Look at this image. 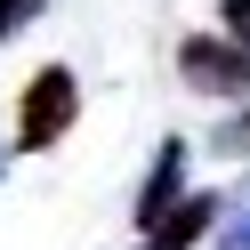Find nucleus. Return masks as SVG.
Here are the masks:
<instances>
[{"label": "nucleus", "instance_id": "1", "mask_svg": "<svg viewBox=\"0 0 250 250\" xmlns=\"http://www.w3.org/2000/svg\"><path fill=\"white\" fill-rule=\"evenodd\" d=\"M73 121H81V81H73V65H41L33 81H24V105H17V153H49Z\"/></svg>", "mask_w": 250, "mask_h": 250}, {"label": "nucleus", "instance_id": "2", "mask_svg": "<svg viewBox=\"0 0 250 250\" xmlns=\"http://www.w3.org/2000/svg\"><path fill=\"white\" fill-rule=\"evenodd\" d=\"M178 81L194 97H242L250 89V49H234L226 33H186L178 41Z\"/></svg>", "mask_w": 250, "mask_h": 250}, {"label": "nucleus", "instance_id": "3", "mask_svg": "<svg viewBox=\"0 0 250 250\" xmlns=\"http://www.w3.org/2000/svg\"><path fill=\"white\" fill-rule=\"evenodd\" d=\"M218 210H226L218 194H178V202H169V210L146 226V242H137V250H194L202 234L218 226Z\"/></svg>", "mask_w": 250, "mask_h": 250}, {"label": "nucleus", "instance_id": "4", "mask_svg": "<svg viewBox=\"0 0 250 250\" xmlns=\"http://www.w3.org/2000/svg\"><path fill=\"white\" fill-rule=\"evenodd\" d=\"M178 194H186V146H178V137H162V153H153V178L137 186V210H129V226L146 234V226H153V218H162Z\"/></svg>", "mask_w": 250, "mask_h": 250}, {"label": "nucleus", "instance_id": "5", "mask_svg": "<svg viewBox=\"0 0 250 250\" xmlns=\"http://www.w3.org/2000/svg\"><path fill=\"white\" fill-rule=\"evenodd\" d=\"M218 218H226V226H218V242H210V250H250V194H234Z\"/></svg>", "mask_w": 250, "mask_h": 250}, {"label": "nucleus", "instance_id": "6", "mask_svg": "<svg viewBox=\"0 0 250 250\" xmlns=\"http://www.w3.org/2000/svg\"><path fill=\"white\" fill-rule=\"evenodd\" d=\"M49 8H57V0H0V41H17L24 24H33V17H49Z\"/></svg>", "mask_w": 250, "mask_h": 250}, {"label": "nucleus", "instance_id": "7", "mask_svg": "<svg viewBox=\"0 0 250 250\" xmlns=\"http://www.w3.org/2000/svg\"><path fill=\"white\" fill-rule=\"evenodd\" d=\"M218 153H250V89H242V113L218 121Z\"/></svg>", "mask_w": 250, "mask_h": 250}, {"label": "nucleus", "instance_id": "8", "mask_svg": "<svg viewBox=\"0 0 250 250\" xmlns=\"http://www.w3.org/2000/svg\"><path fill=\"white\" fill-rule=\"evenodd\" d=\"M218 24H226L234 49H250V0H218Z\"/></svg>", "mask_w": 250, "mask_h": 250}, {"label": "nucleus", "instance_id": "9", "mask_svg": "<svg viewBox=\"0 0 250 250\" xmlns=\"http://www.w3.org/2000/svg\"><path fill=\"white\" fill-rule=\"evenodd\" d=\"M0 169H8V153H0Z\"/></svg>", "mask_w": 250, "mask_h": 250}]
</instances>
